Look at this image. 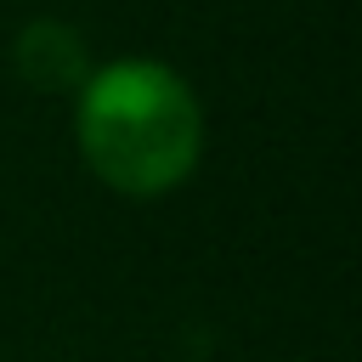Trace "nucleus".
<instances>
[{
  "label": "nucleus",
  "mask_w": 362,
  "mask_h": 362,
  "mask_svg": "<svg viewBox=\"0 0 362 362\" xmlns=\"http://www.w3.org/2000/svg\"><path fill=\"white\" fill-rule=\"evenodd\" d=\"M204 141L198 102L164 62H113L79 85V153L119 192H170Z\"/></svg>",
  "instance_id": "f257e3e1"
},
{
  "label": "nucleus",
  "mask_w": 362,
  "mask_h": 362,
  "mask_svg": "<svg viewBox=\"0 0 362 362\" xmlns=\"http://www.w3.org/2000/svg\"><path fill=\"white\" fill-rule=\"evenodd\" d=\"M17 74L34 85V90H79L90 79V57H85V40L68 28V23H28L17 34Z\"/></svg>",
  "instance_id": "f03ea898"
}]
</instances>
